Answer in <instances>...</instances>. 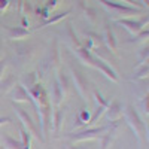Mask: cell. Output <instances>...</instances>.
<instances>
[{"label": "cell", "instance_id": "2e32d148", "mask_svg": "<svg viewBox=\"0 0 149 149\" xmlns=\"http://www.w3.org/2000/svg\"><path fill=\"white\" fill-rule=\"evenodd\" d=\"M78 118H79V121L82 122V124H86L90 121V113H88V110H81V113L78 115Z\"/></svg>", "mask_w": 149, "mask_h": 149}, {"label": "cell", "instance_id": "8992f818", "mask_svg": "<svg viewBox=\"0 0 149 149\" xmlns=\"http://www.w3.org/2000/svg\"><path fill=\"white\" fill-rule=\"evenodd\" d=\"M93 66L94 67H97V69H100L104 74H106V76L109 78V79H112V81H113V82H118V76H116V73L113 72V70H112L106 63H103V61L100 60V58H95L94 57V61H93Z\"/></svg>", "mask_w": 149, "mask_h": 149}, {"label": "cell", "instance_id": "44dd1931", "mask_svg": "<svg viewBox=\"0 0 149 149\" xmlns=\"http://www.w3.org/2000/svg\"><path fill=\"white\" fill-rule=\"evenodd\" d=\"M6 66V61H0V78H2V74H3V69Z\"/></svg>", "mask_w": 149, "mask_h": 149}, {"label": "cell", "instance_id": "5bb4252c", "mask_svg": "<svg viewBox=\"0 0 149 149\" xmlns=\"http://www.w3.org/2000/svg\"><path fill=\"white\" fill-rule=\"evenodd\" d=\"M104 37H106V43H107V46L112 49V51H115V49H116V40H115V36H113V33H112V31L107 29V30H106Z\"/></svg>", "mask_w": 149, "mask_h": 149}, {"label": "cell", "instance_id": "30bf717a", "mask_svg": "<svg viewBox=\"0 0 149 149\" xmlns=\"http://www.w3.org/2000/svg\"><path fill=\"white\" fill-rule=\"evenodd\" d=\"M8 33L10 39H22V37L29 36V31L22 27H8Z\"/></svg>", "mask_w": 149, "mask_h": 149}, {"label": "cell", "instance_id": "603a6c76", "mask_svg": "<svg viewBox=\"0 0 149 149\" xmlns=\"http://www.w3.org/2000/svg\"><path fill=\"white\" fill-rule=\"evenodd\" d=\"M8 6V0H0V9H5Z\"/></svg>", "mask_w": 149, "mask_h": 149}, {"label": "cell", "instance_id": "9a60e30c", "mask_svg": "<svg viewBox=\"0 0 149 149\" xmlns=\"http://www.w3.org/2000/svg\"><path fill=\"white\" fill-rule=\"evenodd\" d=\"M30 137L31 136L26 131V130H21V143L26 149H30Z\"/></svg>", "mask_w": 149, "mask_h": 149}, {"label": "cell", "instance_id": "6da1fadb", "mask_svg": "<svg viewBox=\"0 0 149 149\" xmlns=\"http://www.w3.org/2000/svg\"><path fill=\"white\" fill-rule=\"evenodd\" d=\"M124 118H125L127 124L131 127V130L134 131L136 134V137H137L139 142L143 140V136H145V124L142 122L139 113L136 112V109L133 106H127V110H125V113H124Z\"/></svg>", "mask_w": 149, "mask_h": 149}, {"label": "cell", "instance_id": "3957f363", "mask_svg": "<svg viewBox=\"0 0 149 149\" xmlns=\"http://www.w3.org/2000/svg\"><path fill=\"white\" fill-rule=\"evenodd\" d=\"M110 128V125H106V127H98V128H90V130H85V131H81V133H76V134H69V137L73 140V142H84V140H91V139H97L103 136V133H106L107 130Z\"/></svg>", "mask_w": 149, "mask_h": 149}, {"label": "cell", "instance_id": "52a82bcc", "mask_svg": "<svg viewBox=\"0 0 149 149\" xmlns=\"http://www.w3.org/2000/svg\"><path fill=\"white\" fill-rule=\"evenodd\" d=\"M12 97L14 100L17 102H26V100H30V95L27 93V90L24 88L22 85H14V91H12Z\"/></svg>", "mask_w": 149, "mask_h": 149}, {"label": "cell", "instance_id": "5b68a950", "mask_svg": "<svg viewBox=\"0 0 149 149\" xmlns=\"http://www.w3.org/2000/svg\"><path fill=\"white\" fill-rule=\"evenodd\" d=\"M146 22H148V18H143L140 21H134V19H119L118 21V24H121V26H124V27H127L131 33H139L143 29V26H145Z\"/></svg>", "mask_w": 149, "mask_h": 149}, {"label": "cell", "instance_id": "7c38bea8", "mask_svg": "<svg viewBox=\"0 0 149 149\" xmlns=\"http://www.w3.org/2000/svg\"><path fill=\"white\" fill-rule=\"evenodd\" d=\"M102 139H103V142H102V149H107V148L112 145L113 139H115V125H112V127L109 128V133H107V134H103Z\"/></svg>", "mask_w": 149, "mask_h": 149}, {"label": "cell", "instance_id": "ffe728a7", "mask_svg": "<svg viewBox=\"0 0 149 149\" xmlns=\"http://www.w3.org/2000/svg\"><path fill=\"white\" fill-rule=\"evenodd\" d=\"M8 122H10V118H8V116L0 118V125H3V124H8Z\"/></svg>", "mask_w": 149, "mask_h": 149}, {"label": "cell", "instance_id": "cb8c5ba5", "mask_svg": "<svg viewBox=\"0 0 149 149\" xmlns=\"http://www.w3.org/2000/svg\"><path fill=\"white\" fill-rule=\"evenodd\" d=\"M127 2H131V3H134V0H127Z\"/></svg>", "mask_w": 149, "mask_h": 149}, {"label": "cell", "instance_id": "e0dca14e", "mask_svg": "<svg viewBox=\"0 0 149 149\" xmlns=\"http://www.w3.org/2000/svg\"><path fill=\"white\" fill-rule=\"evenodd\" d=\"M34 79H36V74H34V73H30L29 78H27V76L24 78V81L27 82V88H31V86L34 85Z\"/></svg>", "mask_w": 149, "mask_h": 149}, {"label": "cell", "instance_id": "d6986e66", "mask_svg": "<svg viewBox=\"0 0 149 149\" xmlns=\"http://www.w3.org/2000/svg\"><path fill=\"white\" fill-rule=\"evenodd\" d=\"M148 74V66H143V69H142V72L137 74V76H134V79H139V78H145Z\"/></svg>", "mask_w": 149, "mask_h": 149}, {"label": "cell", "instance_id": "d4e9b609", "mask_svg": "<svg viewBox=\"0 0 149 149\" xmlns=\"http://www.w3.org/2000/svg\"><path fill=\"white\" fill-rule=\"evenodd\" d=\"M145 3H146V5H148V0H145Z\"/></svg>", "mask_w": 149, "mask_h": 149}, {"label": "cell", "instance_id": "7a4b0ae2", "mask_svg": "<svg viewBox=\"0 0 149 149\" xmlns=\"http://www.w3.org/2000/svg\"><path fill=\"white\" fill-rule=\"evenodd\" d=\"M14 109H15V112H17L18 118L22 121V125L26 127V131H27L30 136H33V137H36V139H39L40 142H43V136H42V133L39 131V128H37L36 122H33L31 116L27 113V110H26V109H22V107L18 106V104H15V103H14Z\"/></svg>", "mask_w": 149, "mask_h": 149}, {"label": "cell", "instance_id": "7402d4cb", "mask_svg": "<svg viewBox=\"0 0 149 149\" xmlns=\"http://www.w3.org/2000/svg\"><path fill=\"white\" fill-rule=\"evenodd\" d=\"M55 2H57V0H49L48 5H46V9H51V8H54V6H55Z\"/></svg>", "mask_w": 149, "mask_h": 149}, {"label": "cell", "instance_id": "8fae6325", "mask_svg": "<svg viewBox=\"0 0 149 149\" xmlns=\"http://www.w3.org/2000/svg\"><path fill=\"white\" fill-rule=\"evenodd\" d=\"M3 145L6 149H26L22 146L21 140H15V139L9 137V136H3Z\"/></svg>", "mask_w": 149, "mask_h": 149}, {"label": "cell", "instance_id": "277c9868", "mask_svg": "<svg viewBox=\"0 0 149 149\" xmlns=\"http://www.w3.org/2000/svg\"><path fill=\"white\" fill-rule=\"evenodd\" d=\"M72 74H73V81H74V84H76V88H78L79 94L82 95L84 100H86V94H88V88H90L88 79H86L84 76V73L74 66H72Z\"/></svg>", "mask_w": 149, "mask_h": 149}, {"label": "cell", "instance_id": "9c48e42d", "mask_svg": "<svg viewBox=\"0 0 149 149\" xmlns=\"http://www.w3.org/2000/svg\"><path fill=\"white\" fill-rule=\"evenodd\" d=\"M107 118L110 119V121H116V119H119L121 116H122V110H121V104L118 103V102H113V103H109V106H107Z\"/></svg>", "mask_w": 149, "mask_h": 149}, {"label": "cell", "instance_id": "4fadbf2b", "mask_svg": "<svg viewBox=\"0 0 149 149\" xmlns=\"http://www.w3.org/2000/svg\"><path fill=\"white\" fill-rule=\"evenodd\" d=\"M63 118H64V110L63 109H57L54 112V116H52V122H54V125L52 128L55 131L60 130V125H61V122H63Z\"/></svg>", "mask_w": 149, "mask_h": 149}, {"label": "cell", "instance_id": "ba28073f", "mask_svg": "<svg viewBox=\"0 0 149 149\" xmlns=\"http://www.w3.org/2000/svg\"><path fill=\"white\" fill-rule=\"evenodd\" d=\"M102 3H104L107 8L110 9H115V10H119L125 15H130V14H136L139 12V9H134V8H128V6H122V5H118V3H113V2H107V0H100Z\"/></svg>", "mask_w": 149, "mask_h": 149}, {"label": "cell", "instance_id": "ac0fdd59", "mask_svg": "<svg viewBox=\"0 0 149 149\" xmlns=\"http://www.w3.org/2000/svg\"><path fill=\"white\" fill-rule=\"evenodd\" d=\"M67 14H69V12H64V14H60L58 17H55V18H52V19H49V21H46L45 24H42V26H40V27H45V26H46V24H52V22H57L58 19H63V18H64V17H66Z\"/></svg>", "mask_w": 149, "mask_h": 149}]
</instances>
